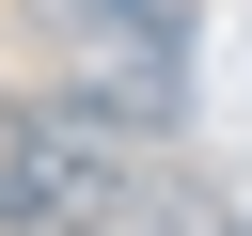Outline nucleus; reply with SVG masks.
I'll use <instances>...</instances> for the list:
<instances>
[{"label":"nucleus","instance_id":"f257e3e1","mask_svg":"<svg viewBox=\"0 0 252 236\" xmlns=\"http://www.w3.org/2000/svg\"><path fill=\"white\" fill-rule=\"evenodd\" d=\"M32 31L79 63V94H110L142 126H189V0H32Z\"/></svg>","mask_w":252,"mask_h":236}]
</instances>
